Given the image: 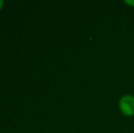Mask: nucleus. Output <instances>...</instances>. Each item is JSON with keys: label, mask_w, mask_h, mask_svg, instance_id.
Here are the masks:
<instances>
[{"label": "nucleus", "mask_w": 134, "mask_h": 133, "mask_svg": "<svg viewBox=\"0 0 134 133\" xmlns=\"http://www.w3.org/2000/svg\"><path fill=\"white\" fill-rule=\"evenodd\" d=\"M119 107L122 113L127 117L134 115V97L131 95H125L120 100Z\"/></svg>", "instance_id": "1"}, {"label": "nucleus", "mask_w": 134, "mask_h": 133, "mask_svg": "<svg viewBox=\"0 0 134 133\" xmlns=\"http://www.w3.org/2000/svg\"><path fill=\"white\" fill-rule=\"evenodd\" d=\"M125 3L128 4V5H133L134 7V1H128V0H125Z\"/></svg>", "instance_id": "2"}, {"label": "nucleus", "mask_w": 134, "mask_h": 133, "mask_svg": "<svg viewBox=\"0 0 134 133\" xmlns=\"http://www.w3.org/2000/svg\"><path fill=\"white\" fill-rule=\"evenodd\" d=\"M3 4H4V1L3 0H0V9H1V7H3Z\"/></svg>", "instance_id": "3"}]
</instances>
